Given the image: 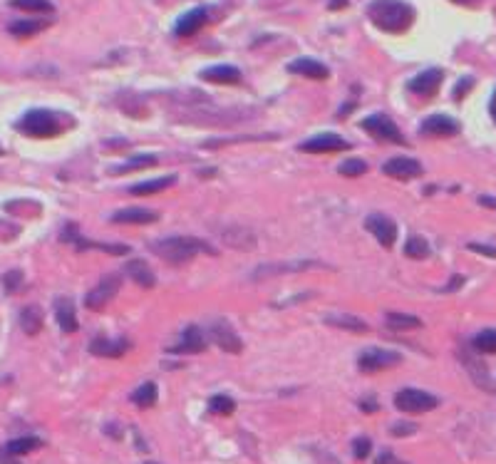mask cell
I'll return each instance as SVG.
<instances>
[{"mask_svg":"<svg viewBox=\"0 0 496 464\" xmlns=\"http://www.w3.org/2000/svg\"><path fill=\"white\" fill-rule=\"evenodd\" d=\"M367 18L382 32L400 35V32L412 27L414 8L409 3H405V0H372L370 6H367Z\"/></svg>","mask_w":496,"mask_h":464,"instance_id":"cell-1","label":"cell"},{"mask_svg":"<svg viewBox=\"0 0 496 464\" xmlns=\"http://www.w3.org/2000/svg\"><path fill=\"white\" fill-rule=\"evenodd\" d=\"M152 251L157 253L162 261H169V264H186L198 253H216V248H211L206 241L196 236H167L159 238V241L152 243Z\"/></svg>","mask_w":496,"mask_h":464,"instance_id":"cell-2","label":"cell"},{"mask_svg":"<svg viewBox=\"0 0 496 464\" xmlns=\"http://www.w3.org/2000/svg\"><path fill=\"white\" fill-rule=\"evenodd\" d=\"M18 129H20L23 134H27V137L47 139V137H58V134L63 132V122L50 110H30L18 122Z\"/></svg>","mask_w":496,"mask_h":464,"instance_id":"cell-3","label":"cell"},{"mask_svg":"<svg viewBox=\"0 0 496 464\" xmlns=\"http://www.w3.org/2000/svg\"><path fill=\"white\" fill-rule=\"evenodd\" d=\"M437 405L439 397H434L427 390H419V387H402L395 395V407L407 415H424V412H432Z\"/></svg>","mask_w":496,"mask_h":464,"instance_id":"cell-4","label":"cell"},{"mask_svg":"<svg viewBox=\"0 0 496 464\" xmlns=\"http://www.w3.org/2000/svg\"><path fill=\"white\" fill-rule=\"evenodd\" d=\"M310 269H325V264L320 261H276V264H261L253 269L251 278L253 281H263V278H273V276H286V273H303V271Z\"/></svg>","mask_w":496,"mask_h":464,"instance_id":"cell-5","label":"cell"},{"mask_svg":"<svg viewBox=\"0 0 496 464\" xmlns=\"http://www.w3.org/2000/svg\"><path fill=\"white\" fill-rule=\"evenodd\" d=\"M120 285H122V276L120 273L102 276V278H99V283L87 293V298H84V306H87L89 311H102V308H105L107 303H110L112 298L120 293Z\"/></svg>","mask_w":496,"mask_h":464,"instance_id":"cell-6","label":"cell"},{"mask_svg":"<svg viewBox=\"0 0 496 464\" xmlns=\"http://www.w3.org/2000/svg\"><path fill=\"white\" fill-rule=\"evenodd\" d=\"M400 363H402V355L395 353V350H382V348H367L357 358V368L362 373H380V370L395 368Z\"/></svg>","mask_w":496,"mask_h":464,"instance_id":"cell-7","label":"cell"},{"mask_svg":"<svg viewBox=\"0 0 496 464\" xmlns=\"http://www.w3.org/2000/svg\"><path fill=\"white\" fill-rule=\"evenodd\" d=\"M362 129L367 134H372L380 142H392V144H405V137L400 132V127L385 115H370L367 120H362Z\"/></svg>","mask_w":496,"mask_h":464,"instance_id":"cell-8","label":"cell"},{"mask_svg":"<svg viewBox=\"0 0 496 464\" xmlns=\"http://www.w3.org/2000/svg\"><path fill=\"white\" fill-rule=\"evenodd\" d=\"M209 335H211V340H214V343L219 345L221 350H224V353L239 355L241 350H243V340L239 337L236 328L231 326L229 321H224V318H219V321L211 323Z\"/></svg>","mask_w":496,"mask_h":464,"instance_id":"cell-9","label":"cell"},{"mask_svg":"<svg viewBox=\"0 0 496 464\" xmlns=\"http://www.w3.org/2000/svg\"><path fill=\"white\" fill-rule=\"evenodd\" d=\"M352 144L348 139H343L340 134H318L313 139H305V142L298 144L300 152H308V154H333V152H348Z\"/></svg>","mask_w":496,"mask_h":464,"instance_id":"cell-10","label":"cell"},{"mask_svg":"<svg viewBox=\"0 0 496 464\" xmlns=\"http://www.w3.org/2000/svg\"><path fill=\"white\" fill-rule=\"evenodd\" d=\"M382 172L392 179H400V181H409V179H417L422 176V164L417 159H409V157H395L390 162L382 164Z\"/></svg>","mask_w":496,"mask_h":464,"instance_id":"cell-11","label":"cell"},{"mask_svg":"<svg viewBox=\"0 0 496 464\" xmlns=\"http://www.w3.org/2000/svg\"><path fill=\"white\" fill-rule=\"evenodd\" d=\"M365 228L380 241V246H385V248H390L392 243L397 241V224L392 221V219H387L385 214H370V217L365 219Z\"/></svg>","mask_w":496,"mask_h":464,"instance_id":"cell-12","label":"cell"},{"mask_svg":"<svg viewBox=\"0 0 496 464\" xmlns=\"http://www.w3.org/2000/svg\"><path fill=\"white\" fill-rule=\"evenodd\" d=\"M419 134L422 137H454V134H459V122L447 115H432L422 122Z\"/></svg>","mask_w":496,"mask_h":464,"instance_id":"cell-13","label":"cell"},{"mask_svg":"<svg viewBox=\"0 0 496 464\" xmlns=\"http://www.w3.org/2000/svg\"><path fill=\"white\" fill-rule=\"evenodd\" d=\"M444 79V72L439 67H432V70H424V72H419L414 79H409V92H414V95L419 97H434L439 90V84H442Z\"/></svg>","mask_w":496,"mask_h":464,"instance_id":"cell-14","label":"cell"},{"mask_svg":"<svg viewBox=\"0 0 496 464\" xmlns=\"http://www.w3.org/2000/svg\"><path fill=\"white\" fill-rule=\"evenodd\" d=\"M206 20H209V8H193V11L184 13V15L179 18L174 32H177L179 37H191L206 25Z\"/></svg>","mask_w":496,"mask_h":464,"instance_id":"cell-15","label":"cell"},{"mask_svg":"<svg viewBox=\"0 0 496 464\" xmlns=\"http://www.w3.org/2000/svg\"><path fill=\"white\" fill-rule=\"evenodd\" d=\"M63 241H70L72 238L75 243H77V251H87V248H99V251L105 253H112V256H122V253H129V248L122 246V243H94V241H87V238H82L77 233V226H65L63 231Z\"/></svg>","mask_w":496,"mask_h":464,"instance_id":"cell-16","label":"cell"},{"mask_svg":"<svg viewBox=\"0 0 496 464\" xmlns=\"http://www.w3.org/2000/svg\"><path fill=\"white\" fill-rule=\"evenodd\" d=\"M127 350H129V340H127V337L110 340V337L99 335L89 343V353L97 355V358H122Z\"/></svg>","mask_w":496,"mask_h":464,"instance_id":"cell-17","label":"cell"},{"mask_svg":"<svg viewBox=\"0 0 496 464\" xmlns=\"http://www.w3.org/2000/svg\"><path fill=\"white\" fill-rule=\"evenodd\" d=\"M206 348V335L198 330L196 326H189L182 330V340L179 345L172 350L174 355H196V353H204Z\"/></svg>","mask_w":496,"mask_h":464,"instance_id":"cell-18","label":"cell"},{"mask_svg":"<svg viewBox=\"0 0 496 464\" xmlns=\"http://www.w3.org/2000/svg\"><path fill=\"white\" fill-rule=\"evenodd\" d=\"M288 72H291V75H300V77H308V79H328L330 77V70L325 67L323 63H318V60H310V58L293 60V63L288 65Z\"/></svg>","mask_w":496,"mask_h":464,"instance_id":"cell-19","label":"cell"},{"mask_svg":"<svg viewBox=\"0 0 496 464\" xmlns=\"http://www.w3.org/2000/svg\"><path fill=\"white\" fill-rule=\"evenodd\" d=\"M201 79L214 84H236L241 82V70L234 65H214V67H206L201 72Z\"/></svg>","mask_w":496,"mask_h":464,"instance_id":"cell-20","label":"cell"},{"mask_svg":"<svg viewBox=\"0 0 496 464\" xmlns=\"http://www.w3.org/2000/svg\"><path fill=\"white\" fill-rule=\"evenodd\" d=\"M125 273L129 276L134 283H139L141 288H154V283H157V276H154V271L149 269V264L141 259H132L129 264L125 266Z\"/></svg>","mask_w":496,"mask_h":464,"instance_id":"cell-21","label":"cell"},{"mask_svg":"<svg viewBox=\"0 0 496 464\" xmlns=\"http://www.w3.org/2000/svg\"><path fill=\"white\" fill-rule=\"evenodd\" d=\"M55 318H58L60 328H63V333H75L77 330V316H75V306L70 298H65V295H60L58 301H55Z\"/></svg>","mask_w":496,"mask_h":464,"instance_id":"cell-22","label":"cell"},{"mask_svg":"<svg viewBox=\"0 0 496 464\" xmlns=\"http://www.w3.org/2000/svg\"><path fill=\"white\" fill-rule=\"evenodd\" d=\"M325 323L333 328H340V330L348 333H367V323L362 318L352 316V313H328L325 316Z\"/></svg>","mask_w":496,"mask_h":464,"instance_id":"cell-23","label":"cell"},{"mask_svg":"<svg viewBox=\"0 0 496 464\" xmlns=\"http://www.w3.org/2000/svg\"><path fill=\"white\" fill-rule=\"evenodd\" d=\"M112 221L115 224H154V221H159V214L149 209H122L112 214Z\"/></svg>","mask_w":496,"mask_h":464,"instance_id":"cell-24","label":"cell"},{"mask_svg":"<svg viewBox=\"0 0 496 464\" xmlns=\"http://www.w3.org/2000/svg\"><path fill=\"white\" fill-rule=\"evenodd\" d=\"M177 184V176H162V179H149V181H139L129 189L132 196H149V194H159V191L169 189V186Z\"/></svg>","mask_w":496,"mask_h":464,"instance_id":"cell-25","label":"cell"},{"mask_svg":"<svg viewBox=\"0 0 496 464\" xmlns=\"http://www.w3.org/2000/svg\"><path fill=\"white\" fill-rule=\"evenodd\" d=\"M42 447V439L37 437H18V439H11L6 447L0 449V452L6 454V457H23V454L32 452V449Z\"/></svg>","mask_w":496,"mask_h":464,"instance_id":"cell-26","label":"cell"},{"mask_svg":"<svg viewBox=\"0 0 496 464\" xmlns=\"http://www.w3.org/2000/svg\"><path fill=\"white\" fill-rule=\"evenodd\" d=\"M159 159L154 157V154H136V157H132V159H127L125 164H120V167H115L112 169V174L115 176H120V174H129V172H139V169H149V167H154Z\"/></svg>","mask_w":496,"mask_h":464,"instance_id":"cell-27","label":"cell"},{"mask_svg":"<svg viewBox=\"0 0 496 464\" xmlns=\"http://www.w3.org/2000/svg\"><path fill=\"white\" fill-rule=\"evenodd\" d=\"M157 385L154 382H144V385H139L134 392H132V402H134L136 407H141V410H149L152 405H157Z\"/></svg>","mask_w":496,"mask_h":464,"instance_id":"cell-28","label":"cell"},{"mask_svg":"<svg viewBox=\"0 0 496 464\" xmlns=\"http://www.w3.org/2000/svg\"><path fill=\"white\" fill-rule=\"evenodd\" d=\"M387 326L392 328V330H407V328H422V321L414 316H409V313H400V311H387L385 316Z\"/></svg>","mask_w":496,"mask_h":464,"instance_id":"cell-29","label":"cell"},{"mask_svg":"<svg viewBox=\"0 0 496 464\" xmlns=\"http://www.w3.org/2000/svg\"><path fill=\"white\" fill-rule=\"evenodd\" d=\"M20 326H23V330L30 333V335L40 333V328H42V313H40V308H37V306L23 308V313H20Z\"/></svg>","mask_w":496,"mask_h":464,"instance_id":"cell-30","label":"cell"},{"mask_svg":"<svg viewBox=\"0 0 496 464\" xmlns=\"http://www.w3.org/2000/svg\"><path fill=\"white\" fill-rule=\"evenodd\" d=\"M47 25H50V20H18L11 25V32L18 37H27V35H37V32H42Z\"/></svg>","mask_w":496,"mask_h":464,"instance_id":"cell-31","label":"cell"},{"mask_svg":"<svg viewBox=\"0 0 496 464\" xmlns=\"http://www.w3.org/2000/svg\"><path fill=\"white\" fill-rule=\"evenodd\" d=\"M405 256L407 259H414V261H422L429 256V243L419 236H409L407 243H405Z\"/></svg>","mask_w":496,"mask_h":464,"instance_id":"cell-32","label":"cell"},{"mask_svg":"<svg viewBox=\"0 0 496 464\" xmlns=\"http://www.w3.org/2000/svg\"><path fill=\"white\" fill-rule=\"evenodd\" d=\"M474 348L479 350V353L496 355V328H486V330H481L479 335L474 337Z\"/></svg>","mask_w":496,"mask_h":464,"instance_id":"cell-33","label":"cell"},{"mask_svg":"<svg viewBox=\"0 0 496 464\" xmlns=\"http://www.w3.org/2000/svg\"><path fill=\"white\" fill-rule=\"evenodd\" d=\"M11 6L25 13H53L50 0H11Z\"/></svg>","mask_w":496,"mask_h":464,"instance_id":"cell-34","label":"cell"},{"mask_svg":"<svg viewBox=\"0 0 496 464\" xmlns=\"http://www.w3.org/2000/svg\"><path fill=\"white\" fill-rule=\"evenodd\" d=\"M209 410L214 412V415H231V412L236 410V402L231 400L229 395H214L209 402Z\"/></svg>","mask_w":496,"mask_h":464,"instance_id":"cell-35","label":"cell"},{"mask_svg":"<svg viewBox=\"0 0 496 464\" xmlns=\"http://www.w3.org/2000/svg\"><path fill=\"white\" fill-rule=\"evenodd\" d=\"M338 172L343 176H362L367 174V162H362V159H348V162L340 164Z\"/></svg>","mask_w":496,"mask_h":464,"instance_id":"cell-36","label":"cell"},{"mask_svg":"<svg viewBox=\"0 0 496 464\" xmlns=\"http://www.w3.org/2000/svg\"><path fill=\"white\" fill-rule=\"evenodd\" d=\"M370 449H372L370 437H357L355 442H352V452H355V459H367V457H370Z\"/></svg>","mask_w":496,"mask_h":464,"instance_id":"cell-37","label":"cell"},{"mask_svg":"<svg viewBox=\"0 0 496 464\" xmlns=\"http://www.w3.org/2000/svg\"><path fill=\"white\" fill-rule=\"evenodd\" d=\"M414 432H417V425H409V422H397L395 427H392L395 437H405V434H414Z\"/></svg>","mask_w":496,"mask_h":464,"instance_id":"cell-38","label":"cell"},{"mask_svg":"<svg viewBox=\"0 0 496 464\" xmlns=\"http://www.w3.org/2000/svg\"><path fill=\"white\" fill-rule=\"evenodd\" d=\"M471 87H474V79H471V77H469V79H466V77H464V79H459V82H457V87H454V100L459 102L462 97H464L466 92L471 90Z\"/></svg>","mask_w":496,"mask_h":464,"instance_id":"cell-39","label":"cell"},{"mask_svg":"<svg viewBox=\"0 0 496 464\" xmlns=\"http://www.w3.org/2000/svg\"><path fill=\"white\" fill-rule=\"evenodd\" d=\"M20 281H23V276L18 273V271H11V273H6V278H3V283H6V288L11 290V293H15L18 285H20Z\"/></svg>","mask_w":496,"mask_h":464,"instance_id":"cell-40","label":"cell"},{"mask_svg":"<svg viewBox=\"0 0 496 464\" xmlns=\"http://www.w3.org/2000/svg\"><path fill=\"white\" fill-rule=\"evenodd\" d=\"M469 248H471L474 253H481V256L496 259V246H484V243H469Z\"/></svg>","mask_w":496,"mask_h":464,"instance_id":"cell-41","label":"cell"},{"mask_svg":"<svg viewBox=\"0 0 496 464\" xmlns=\"http://www.w3.org/2000/svg\"><path fill=\"white\" fill-rule=\"evenodd\" d=\"M377 464H402V462H397V459L392 457L390 452H385V454H380V457H377Z\"/></svg>","mask_w":496,"mask_h":464,"instance_id":"cell-42","label":"cell"},{"mask_svg":"<svg viewBox=\"0 0 496 464\" xmlns=\"http://www.w3.org/2000/svg\"><path fill=\"white\" fill-rule=\"evenodd\" d=\"M462 283H464V278H462V276H454V281H452V283L447 285V288H444V293H452V290H457Z\"/></svg>","mask_w":496,"mask_h":464,"instance_id":"cell-43","label":"cell"},{"mask_svg":"<svg viewBox=\"0 0 496 464\" xmlns=\"http://www.w3.org/2000/svg\"><path fill=\"white\" fill-rule=\"evenodd\" d=\"M360 407H362V410H365V412H375V410H377V402L370 397V400H362V402H360Z\"/></svg>","mask_w":496,"mask_h":464,"instance_id":"cell-44","label":"cell"},{"mask_svg":"<svg viewBox=\"0 0 496 464\" xmlns=\"http://www.w3.org/2000/svg\"><path fill=\"white\" fill-rule=\"evenodd\" d=\"M479 204L481 206H489V209H496V199H494V196H479Z\"/></svg>","mask_w":496,"mask_h":464,"instance_id":"cell-45","label":"cell"},{"mask_svg":"<svg viewBox=\"0 0 496 464\" xmlns=\"http://www.w3.org/2000/svg\"><path fill=\"white\" fill-rule=\"evenodd\" d=\"M452 3H459V6H469V8H476L481 0H452Z\"/></svg>","mask_w":496,"mask_h":464,"instance_id":"cell-46","label":"cell"},{"mask_svg":"<svg viewBox=\"0 0 496 464\" xmlns=\"http://www.w3.org/2000/svg\"><path fill=\"white\" fill-rule=\"evenodd\" d=\"M348 6V0H330V8H333V11H338V8H345Z\"/></svg>","mask_w":496,"mask_h":464,"instance_id":"cell-47","label":"cell"},{"mask_svg":"<svg viewBox=\"0 0 496 464\" xmlns=\"http://www.w3.org/2000/svg\"><path fill=\"white\" fill-rule=\"evenodd\" d=\"M489 112H491V117H494V122H496V92H494V97H491V102H489Z\"/></svg>","mask_w":496,"mask_h":464,"instance_id":"cell-48","label":"cell"},{"mask_svg":"<svg viewBox=\"0 0 496 464\" xmlns=\"http://www.w3.org/2000/svg\"><path fill=\"white\" fill-rule=\"evenodd\" d=\"M0 154H3V147H0Z\"/></svg>","mask_w":496,"mask_h":464,"instance_id":"cell-49","label":"cell"},{"mask_svg":"<svg viewBox=\"0 0 496 464\" xmlns=\"http://www.w3.org/2000/svg\"><path fill=\"white\" fill-rule=\"evenodd\" d=\"M149 464H154V462H149Z\"/></svg>","mask_w":496,"mask_h":464,"instance_id":"cell-50","label":"cell"}]
</instances>
